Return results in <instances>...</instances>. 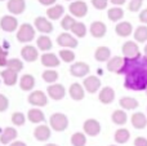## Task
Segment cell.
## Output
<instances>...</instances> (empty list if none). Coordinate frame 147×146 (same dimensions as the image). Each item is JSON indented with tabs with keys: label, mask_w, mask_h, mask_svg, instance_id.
<instances>
[{
	"label": "cell",
	"mask_w": 147,
	"mask_h": 146,
	"mask_svg": "<svg viewBox=\"0 0 147 146\" xmlns=\"http://www.w3.org/2000/svg\"><path fill=\"white\" fill-rule=\"evenodd\" d=\"M115 32H116L119 36H121V38H127V36L132 35V32H133L132 23L128 22V21L119 22L116 25V27H115Z\"/></svg>",
	"instance_id": "cell-23"
},
{
	"label": "cell",
	"mask_w": 147,
	"mask_h": 146,
	"mask_svg": "<svg viewBox=\"0 0 147 146\" xmlns=\"http://www.w3.org/2000/svg\"><path fill=\"white\" fill-rule=\"evenodd\" d=\"M7 69L13 70V71H16V72H20L21 70L23 69V62L18 58H10V59H8Z\"/></svg>",
	"instance_id": "cell-39"
},
{
	"label": "cell",
	"mask_w": 147,
	"mask_h": 146,
	"mask_svg": "<svg viewBox=\"0 0 147 146\" xmlns=\"http://www.w3.org/2000/svg\"><path fill=\"white\" fill-rule=\"evenodd\" d=\"M125 1H127V0H111V4H115L116 7H120V5L125 4Z\"/></svg>",
	"instance_id": "cell-49"
},
{
	"label": "cell",
	"mask_w": 147,
	"mask_h": 146,
	"mask_svg": "<svg viewBox=\"0 0 147 146\" xmlns=\"http://www.w3.org/2000/svg\"><path fill=\"white\" fill-rule=\"evenodd\" d=\"M111 119L115 124H117V126H124V124L128 122V115L124 110H115L111 115Z\"/></svg>",
	"instance_id": "cell-33"
},
{
	"label": "cell",
	"mask_w": 147,
	"mask_h": 146,
	"mask_svg": "<svg viewBox=\"0 0 147 146\" xmlns=\"http://www.w3.org/2000/svg\"><path fill=\"white\" fill-rule=\"evenodd\" d=\"M75 23H76V21H75V18H74L72 16H65V17L62 18V21H61V27L63 28L65 31H70L74 27Z\"/></svg>",
	"instance_id": "cell-40"
},
{
	"label": "cell",
	"mask_w": 147,
	"mask_h": 146,
	"mask_svg": "<svg viewBox=\"0 0 147 146\" xmlns=\"http://www.w3.org/2000/svg\"><path fill=\"white\" fill-rule=\"evenodd\" d=\"M107 17H109V20L112 21V22H117V21H120L124 17V10L120 7H114L107 10Z\"/></svg>",
	"instance_id": "cell-34"
},
{
	"label": "cell",
	"mask_w": 147,
	"mask_h": 146,
	"mask_svg": "<svg viewBox=\"0 0 147 146\" xmlns=\"http://www.w3.org/2000/svg\"><path fill=\"white\" fill-rule=\"evenodd\" d=\"M83 129H84V133L88 135L90 137H94L97 135H99L101 132V124H99L98 120L96 119H86L84 122V126H83Z\"/></svg>",
	"instance_id": "cell-10"
},
{
	"label": "cell",
	"mask_w": 147,
	"mask_h": 146,
	"mask_svg": "<svg viewBox=\"0 0 147 146\" xmlns=\"http://www.w3.org/2000/svg\"><path fill=\"white\" fill-rule=\"evenodd\" d=\"M94 58L98 62H109L111 59V51L107 47H98L94 52Z\"/></svg>",
	"instance_id": "cell-27"
},
{
	"label": "cell",
	"mask_w": 147,
	"mask_h": 146,
	"mask_svg": "<svg viewBox=\"0 0 147 146\" xmlns=\"http://www.w3.org/2000/svg\"><path fill=\"white\" fill-rule=\"evenodd\" d=\"M59 58L63 62L70 64V62L75 61V53L72 51H70V49H62V51H59Z\"/></svg>",
	"instance_id": "cell-41"
},
{
	"label": "cell",
	"mask_w": 147,
	"mask_h": 146,
	"mask_svg": "<svg viewBox=\"0 0 147 146\" xmlns=\"http://www.w3.org/2000/svg\"><path fill=\"white\" fill-rule=\"evenodd\" d=\"M119 105L124 110H134V109H137L140 106V103L133 97H121L119 101Z\"/></svg>",
	"instance_id": "cell-30"
},
{
	"label": "cell",
	"mask_w": 147,
	"mask_h": 146,
	"mask_svg": "<svg viewBox=\"0 0 147 146\" xmlns=\"http://www.w3.org/2000/svg\"><path fill=\"white\" fill-rule=\"evenodd\" d=\"M70 13L74 16V17H79V18H83L86 16L88 13V5H86L85 1H81V0H76L70 4L69 7Z\"/></svg>",
	"instance_id": "cell-6"
},
{
	"label": "cell",
	"mask_w": 147,
	"mask_h": 146,
	"mask_svg": "<svg viewBox=\"0 0 147 146\" xmlns=\"http://www.w3.org/2000/svg\"><path fill=\"white\" fill-rule=\"evenodd\" d=\"M51 128L57 132H63L69 127V118L62 113H54L49 119Z\"/></svg>",
	"instance_id": "cell-2"
},
{
	"label": "cell",
	"mask_w": 147,
	"mask_h": 146,
	"mask_svg": "<svg viewBox=\"0 0 147 146\" xmlns=\"http://www.w3.org/2000/svg\"><path fill=\"white\" fill-rule=\"evenodd\" d=\"M21 56L26 62H35L39 58L38 48L34 45H25L21 49Z\"/></svg>",
	"instance_id": "cell-14"
},
{
	"label": "cell",
	"mask_w": 147,
	"mask_h": 146,
	"mask_svg": "<svg viewBox=\"0 0 147 146\" xmlns=\"http://www.w3.org/2000/svg\"><path fill=\"white\" fill-rule=\"evenodd\" d=\"M140 21L142 23H145V25H147V8L140 13Z\"/></svg>",
	"instance_id": "cell-47"
},
{
	"label": "cell",
	"mask_w": 147,
	"mask_h": 146,
	"mask_svg": "<svg viewBox=\"0 0 147 146\" xmlns=\"http://www.w3.org/2000/svg\"><path fill=\"white\" fill-rule=\"evenodd\" d=\"M57 0H39V3H40L41 5H47V7H53V4H56Z\"/></svg>",
	"instance_id": "cell-48"
},
{
	"label": "cell",
	"mask_w": 147,
	"mask_h": 146,
	"mask_svg": "<svg viewBox=\"0 0 147 146\" xmlns=\"http://www.w3.org/2000/svg\"><path fill=\"white\" fill-rule=\"evenodd\" d=\"M0 76H1V79H3V82H4L5 85L13 87V85H16V83H17V80H18V72L7 69V70H3V71L0 72Z\"/></svg>",
	"instance_id": "cell-19"
},
{
	"label": "cell",
	"mask_w": 147,
	"mask_h": 146,
	"mask_svg": "<svg viewBox=\"0 0 147 146\" xmlns=\"http://www.w3.org/2000/svg\"><path fill=\"white\" fill-rule=\"evenodd\" d=\"M12 123L17 127H21L26 123V116L23 113H20V111H16V113L12 114Z\"/></svg>",
	"instance_id": "cell-42"
},
{
	"label": "cell",
	"mask_w": 147,
	"mask_h": 146,
	"mask_svg": "<svg viewBox=\"0 0 147 146\" xmlns=\"http://www.w3.org/2000/svg\"><path fill=\"white\" fill-rule=\"evenodd\" d=\"M146 95H147V89H146Z\"/></svg>",
	"instance_id": "cell-56"
},
{
	"label": "cell",
	"mask_w": 147,
	"mask_h": 146,
	"mask_svg": "<svg viewBox=\"0 0 147 146\" xmlns=\"http://www.w3.org/2000/svg\"><path fill=\"white\" fill-rule=\"evenodd\" d=\"M27 119L31 122V123H35V124H39V123H43L45 120V115L44 113L40 110V109H31L28 110L27 113Z\"/></svg>",
	"instance_id": "cell-28"
},
{
	"label": "cell",
	"mask_w": 147,
	"mask_h": 146,
	"mask_svg": "<svg viewBox=\"0 0 147 146\" xmlns=\"http://www.w3.org/2000/svg\"><path fill=\"white\" fill-rule=\"evenodd\" d=\"M143 0H130L129 4H128V9L130 12H138V10L142 8Z\"/></svg>",
	"instance_id": "cell-43"
},
{
	"label": "cell",
	"mask_w": 147,
	"mask_h": 146,
	"mask_svg": "<svg viewBox=\"0 0 147 146\" xmlns=\"http://www.w3.org/2000/svg\"><path fill=\"white\" fill-rule=\"evenodd\" d=\"M35 87V78L31 74H25L20 79V88L25 92H30Z\"/></svg>",
	"instance_id": "cell-25"
},
{
	"label": "cell",
	"mask_w": 147,
	"mask_h": 146,
	"mask_svg": "<svg viewBox=\"0 0 147 146\" xmlns=\"http://www.w3.org/2000/svg\"><path fill=\"white\" fill-rule=\"evenodd\" d=\"M8 65V58L7 57H0V67H4Z\"/></svg>",
	"instance_id": "cell-50"
},
{
	"label": "cell",
	"mask_w": 147,
	"mask_h": 146,
	"mask_svg": "<svg viewBox=\"0 0 147 146\" xmlns=\"http://www.w3.org/2000/svg\"><path fill=\"white\" fill-rule=\"evenodd\" d=\"M44 146H58V145H56V144H47V145H44Z\"/></svg>",
	"instance_id": "cell-54"
},
{
	"label": "cell",
	"mask_w": 147,
	"mask_h": 146,
	"mask_svg": "<svg viewBox=\"0 0 147 146\" xmlns=\"http://www.w3.org/2000/svg\"><path fill=\"white\" fill-rule=\"evenodd\" d=\"M0 1H4V0H0Z\"/></svg>",
	"instance_id": "cell-58"
},
{
	"label": "cell",
	"mask_w": 147,
	"mask_h": 146,
	"mask_svg": "<svg viewBox=\"0 0 147 146\" xmlns=\"http://www.w3.org/2000/svg\"><path fill=\"white\" fill-rule=\"evenodd\" d=\"M130 122L136 129H143L147 126V116L143 113H134L130 118Z\"/></svg>",
	"instance_id": "cell-26"
},
{
	"label": "cell",
	"mask_w": 147,
	"mask_h": 146,
	"mask_svg": "<svg viewBox=\"0 0 147 146\" xmlns=\"http://www.w3.org/2000/svg\"><path fill=\"white\" fill-rule=\"evenodd\" d=\"M34 25H35V28L39 31V32L49 34L53 31V25H52L51 21L45 17H36Z\"/></svg>",
	"instance_id": "cell-13"
},
{
	"label": "cell",
	"mask_w": 147,
	"mask_h": 146,
	"mask_svg": "<svg viewBox=\"0 0 147 146\" xmlns=\"http://www.w3.org/2000/svg\"><path fill=\"white\" fill-rule=\"evenodd\" d=\"M18 133H17V129L13 128V127H7V128H4V131L1 132V135H0V144L3 145H8V144H12V142L16 141V139H17Z\"/></svg>",
	"instance_id": "cell-15"
},
{
	"label": "cell",
	"mask_w": 147,
	"mask_h": 146,
	"mask_svg": "<svg viewBox=\"0 0 147 146\" xmlns=\"http://www.w3.org/2000/svg\"><path fill=\"white\" fill-rule=\"evenodd\" d=\"M124 62H125L124 57H120V56L111 57V59L107 62V70H109V71H111V72L120 74L123 66H124Z\"/></svg>",
	"instance_id": "cell-17"
},
{
	"label": "cell",
	"mask_w": 147,
	"mask_h": 146,
	"mask_svg": "<svg viewBox=\"0 0 147 146\" xmlns=\"http://www.w3.org/2000/svg\"><path fill=\"white\" fill-rule=\"evenodd\" d=\"M36 45H38V48L40 49V51L47 52V51H49V49H52L53 43H52V40H51L49 36L41 35V36H39L38 40H36Z\"/></svg>",
	"instance_id": "cell-32"
},
{
	"label": "cell",
	"mask_w": 147,
	"mask_h": 146,
	"mask_svg": "<svg viewBox=\"0 0 147 146\" xmlns=\"http://www.w3.org/2000/svg\"><path fill=\"white\" fill-rule=\"evenodd\" d=\"M71 144L72 146H85L86 144V136L85 133L76 132L71 136Z\"/></svg>",
	"instance_id": "cell-37"
},
{
	"label": "cell",
	"mask_w": 147,
	"mask_h": 146,
	"mask_svg": "<svg viewBox=\"0 0 147 146\" xmlns=\"http://www.w3.org/2000/svg\"><path fill=\"white\" fill-rule=\"evenodd\" d=\"M0 27L5 32H13L18 28V21L14 16H4L0 20Z\"/></svg>",
	"instance_id": "cell-9"
},
{
	"label": "cell",
	"mask_w": 147,
	"mask_h": 146,
	"mask_svg": "<svg viewBox=\"0 0 147 146\" xmlns=\"http://www.w3.org/2000/svg\"><path fill=\"white\" fill-rule=\"evenodd\" d=\"M121 52H123L124 58H137V57L141 56L140 47L137 45L136 41H132V40H128L123 44Z\"/></svg>",
	"instance_id": "cell-4"
},
{
	"label": "cell",
	"mask_w": 147,
	"mask_h": 146,
	"mask_svg": "<svg viewBox=\"0 0 147 146\" xmlns=\"http://www.w3.org/2000/svg\"><path fill=\"white\" fill-rule=\"evenodd\" d=\"M41 65L48 69H52V67H57L59 66V58L57 57V54L54 53H44L40 58Z\"/></svg>",
	"instance_id": "cell-24"
},
{
	"label": "cell",
	"mask_w": 147,
	"mask_h": 146,
	"mask_svg": "<svg viewBox=\"0 0 147 146\" xmlns=\"http://www.w3.org/2000/svg\"><path fill=\"white\" fill-rule=\"evenodd\" d=\"M63 14H65V8L59 4L53 5V7L48 8V10H47V16L49 17V20H53V21L59 20Z\"/></svg>",
	"instance_id": "cell-29"
},
{
	"label": "cell",
	"mask_w": 147,
	"mask_h": 146,
	"mask_svg": "<svg viewBox=\"0 0 147 146\" xmlns=\"http://www.w3.org/2000/svg\"><path fill=\"white\" fill-rule=\"evenodd\" d=\"M143 52H145V56L147 57V44L145 45V49H143Z\"/></svg>",
	"instance_id": "cell-53"
},
{
	"label": "cell",
	"mask_w": 147,
	"mask_h": 146,
	"mask_svg": "<svg viewBox=\"0 0 147 146\" xmlns=\"http://www.w3.org/2000/svg\"><path fill=\"white\" fill-rule=\"evenodd\" d=\"M110 146H116V145H110Z\"/></svg>",
	"instance_id": "cell-55"
},
{
	"label": "cell",
	"mask_w": 147,
	"mask_h": 146,
	"mask_svg": "<svg viewBox=\"0 0 147 146\" xmlns=\"http://www.w3.org/2000/svg\"><path fill=\"white\" fill-rule=\"evenodd\" d=\"M17 40L20 43H30L35 38V28L30 23H22L17 31Z\"/></svg>",
	"instance_id": "cell-3"
},
{
	"label": "cell",
	"mask_w": 147,
	"mask_h": 146,
	"mask_svg": "<svg viewBox=\"0 0 147 146\" xmlns=\"http://www.w3.org/2000/svg\"><path fill=\"white\" fill-rule=\"evenodd\" d=\"M7 8L12 14H22L26 9L25 0H8Z\"/></svg>",
	"instance_id": "cell-18"
},
{
	"label": "cell",
	"mask_w": 147,
	"mask_h": 146,
	"mask_svg": "<svg viewBox=\"0 0 147 146\" xmlns=\"http://www.w3.org/2000/svg\"><path fill=\"white\" fill-rule=\"evenodd\" d=\"M67 1H71V0H67Z\"/></svg>",
	"instance_id": "cell-57"
},
{
	"label": "cell",
	"mask_w": 147,
	"mask_h": 146,
	"mask_svg": "<svg viewBox=\"0 0 147 146\" xmlns=\"http://www.w3.org/2000/svg\"><path fill=\"white\" fill-rule=\"evenodd\" d=\"M43 80L49 84H56V82L58 80V72L56 70L48 69L43 72Z\"/></svg>",
	"instance_id": "cell-36"
},
{
	"label": "cell",
	"mask_w": 147,
	"mask_h": 146,
	"mask_svg": "<svg viewBox=\"0 0 147 146\" xmlns=\"http://www.w3.org/2000/svg\"><path fill=\"white\" fill-rule=\"evenodd\" d=\"M8 107H9V100H8V97L0 93V113L5 111Z\"/></svg>",
	"instance_id": "cell-45"
},
{
	"label": "cell",
	"mask_w": 147,
	"mask_h": 146,
	"mask_svg": "<svg viewBox=\"0 0 147 146\" xmlns=\"http://www.w3.org/2000/svg\"><path fill=\"white\" fill-rule=\"evenodd\" d=\"M9 146H27L25 144V142H22V141H14V142H12Z\"/></svg>",
	"instance_id": "cell-51"
},
{
	"label": "cell",
	"mask_w": 147,
	"mask_h": 146,
	"mask_svg": "<svg viewBox=\"0 0 147 146\" xmlns=\"http://www.w3.org/2000/svg\"><path fill=\"white\" fill-rule=\"evenodd\" d=\"M69 93H70V97L75 101H81L85 97V89H84V87L80 83H72L70 85Z\"/></svg>",
	"instance_id": "cell-20"
},
{
	"label": "cell",
	"mask_w": 147,
	"mask_h": 146,
	"mask_svg": "<svg viewBox=\"0 0 147 146\" xmlns=\"http://www.w3.org/2000/svg\"><path fill=\"white\" fill-rule=\"evenodd\" d=\"M8 56V51H5L1 45H0V57H7Z\"/></svg>",
	"instance_id": "cell-52"
},
{
	"label": "cell",
	"mask_w": 147,
	"mask_h": 146,
	"mask_svg": "<svg viewBox=\"0 0 147 146\" xmlns=\"http://www.w3.org/2000/svg\"><path fill=\"white\" fill-rule=\"evenodd\" d=\"M106 32H107V27L102 21H94L90 25V34L94 38H97V39L103 38L106 35Z\"/></svg>",
	"instance_id": "cell-21"
},
{
	"label": "cell",
	"mask_w": 147,
	"mask_h": 146,
	"mask_svg": "<svg viewBox=\"0 0 147 146\" xmlns=\"http://www.w3.org/2000/svg\"><path fill=\"white\" fill-rule=\"evenodd\" d=\"M47 92H48V96L54 101H59L65 97L66 95V89L62 84H51L48 88H47Z\"/></svg>",
	"instance_id": "cell-12"
},
{
	"label": "cell",
	"mask_w": 147,
	"mask_h": 146,
	"mask_svg": "<svg viewBox=\"0 0 147 146\" xmlns=\"http://www.w3.org/2000/svg\"><path fill=\"white\" fill-rule=\"evenodd\" d=\"M133 145L134 146H147V139L146 137H137V139L134 140V142H133Z\"/></svg>",
	"instance_id": "cell-46"
},
{
	"label": "cell",
	"mask_w": 147,
	"mask_h": 146,
	"mask_svg": "<svg viewBox=\"0 0 147 146\" xmlns=\"http://www.w3.org/2000/svg\"><path fill=\"white\" fill-rule=\"evenodd\" d=\"M57 44L63 48H67V49H74L78 47V39L74 38L72 35H70L69 32H62L57 36Z\"/></svg>",
	"instance_id": "cell-7"
},
{
	"label": "cell",
	"mask_w": 147,
	"mask_h": 146,
	"mask_svg": "<svg viewBox=\"0 0 147 146\" xmlns=\"http://www.w3.org/2000/svg\"><path fill=\"white\" fill-rule=\"evenodd\" d=\"M90 71V67L88 64L85 62H75L72 64V66L70 67V72H71L72 76L75 78H84L89 74Z\"/></svg>",
	"instance_id": "cell-11"
},
{
	"label": "cell",
	"mask_w": 147,
	"mask_h": 146,
	"mask_svg": "<svg viewBox=\"0 0 147 146\" xmlns=\"http://www.w3.org/2000/svg\"><path fill=\"white\" fill-rule=\"evenodd\" d=\"M92 4L96 9L98 10H103L107 8V4H109V0H92Z\"/></svg>",
	"instance_id": "cell-44"
},
{
	"label": "cell",
	"mask_w": 147,
	"mask_h": 146,
	"mask_svg": "<svg viewBox=\"0 0 147 146\" xmlns=\"http://www.w3.org/2000/svg\"><path fill=\"white\" fill-rule=\"evenodd\" d=\"M120 74H125L124 87L132 91L147 89V57L141 54L137 58H125Z\"/></svg>",
	"instance_id": "cell-1"
},
{
	"label": "cell",
	"mask_w": 147,
	"mask_h": 146,
	"mask_svg": "<svg viewBox=\"0 0 147 146\" xmlns=\"http://www.w3.org/2000/svg\"><path fill=\"white\" fill-rule=\"evenodd\" d=\"M28 103L36 107H43L48 103V97L43 91H34L28 95Z\"/></svg>",
	"instance_id": "cell-5"
},
{
	"label": "cell",
	"mask_w": 147,
	"mask_h": 146,
	"mask_svg": "<svg viewBox=\"0 0 147 146\" xmlns=\"http://www.w3.org/2000/svg\"><path fill=\"white\" fill-rule=\"evenodd\" d=\"M98 98L102 103L109 105V103L114 102V100H115V91L111 87H103L101 89V92H99Z\"/></svg>",
	"instance_id": "cell-22"
},
{
	"label": "cell",
	"mask_w": 147,
	"mask_h": 146,
	"mask_svg": "<svg viewBox=\"0 0 147 146\" xmlns=\"http://www.w3.org/2000/svg\"><path fill=\"white\" fill-rule=\"evenodd\" d=\"M34 136H35V139L38 140V141L44 142V141H47V140L51 139L52 131H51V128H49L48 126L41 124V126H38L35 128V131H34Z\"/></svg>",
	"instance_id": "cell-16"
},
{
	"label": "cell",
	"mask_w": 147,
	"mask_h": 146,
	"mask_svg": "<svg viewBox=\"0 0 147 146\" xmlns=\"http://www.w3.org/2000/svg\"><path fill=\"white\" fill-rule=\"evenodd\" d=\"M134 40L137 43H146L147 41V26H138L134 31Z\"/></svg>",
	"instance_id": "cell-35"
},
{
	"label": "cell",
	"mask_w": 147,
	"mask_h": 146,
	"mask_svg": "<svg viewBox=\"0 0 147 146\" xmlns=\"http://www.w3.org/2000/svg\"><path fill=\"white\" fill-rule=\"evenodd\" d=\"M115 141L117 144L123 145V144H127L130 139V132L128 131L127 128H119L116 132H115V136H114Z\"/></svg>",
	"instance_id": "cell-31"
},
{
	"label": "cell",
	"mask_w": 147,
	"mask_h": 146,
	"mask_svg": "<svg viewBox=\"0 0 147 146\" xmlns=\"http://www.w3.org/2000/svg\"><path fill=\"white\" fill-rule=\"evenodd\" d=\"M83 87L86 92L96 93V92H98L99 88H101V79H99L98 76H96V75H89V76H86L85 79H84Z\"/></svg>",
	"instance_id": "cell-8"
},
{
	"label": "cell",
	"mask_w": 147,
	"mask_h": 146,
	"mask_svg": "<svg viewBox=\"0 0 147 146\" xmlns=\"http://www.w3.org/2000/svg\"><path fill=\"white\" fill-rule=\"evenodd\" d=\"M71 31L74 35H76L78 38H84L86 35V26L83 22H76L74 25V27L71 28Z\"/></svg>",
	"instance_id": "cell-38"
}]
</instances>
